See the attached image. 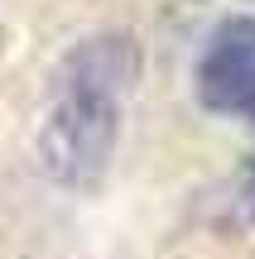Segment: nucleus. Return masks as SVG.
<instances>
[{
	"label": "nucleus",
	"mask_w": 255,
	"mask_h": 259,
	"mask_svg": "<svg viewBox=\"0 0 255 259\" xmlns=\"http://www.w3.org/2000/svg\"><path fill=\"white\" fill-rule=\"evenodd\" d=\"M246 206H250V216H255V163L246 168Z\"/></svg>",
	"instance_id": "3"
},
{
	"label": "nucleus",
	"mask_w": 255,
	"mask_h": 259,
	"mask_svg": "<svg viewBox=\"0 0 255 259\" xmlns=\"http://www.w3.org/2000/svg\"><path fill=\"white\" fill-rule=\"evenodd\" d=\"M193 82H198V101L212 115L255 125V19L250 15H231L212 29Z\"/></svg>",
	"instance_id": "2"
},
{
	"label": "nucleus",
	"mask_w": 255,
	"mask_h": 259,
	"mask_svg": "<svg viewBox=\"0 0 255 259\" xmlns=\"http://www.w3.org/2000/svg\"><path fill=\"white\" fill-rule=\"evenodd\" d=\"M135 77H140V53L125 34L87 38L67 53L53 106L39 130V154L53 183L92 192L106 178L121 139L125 92L135 87Z\"/></svg>",
	"instance_id": "1"
}]
</instances>
